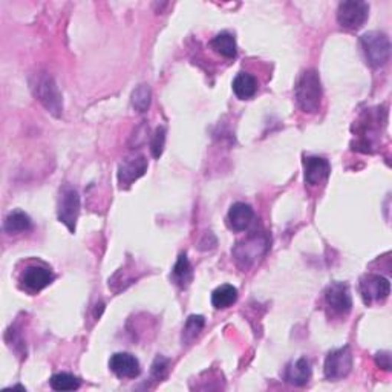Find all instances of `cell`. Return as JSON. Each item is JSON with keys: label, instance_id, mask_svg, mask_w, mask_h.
Masks as SVG:
<instances>
[{"label": "cell", "instance_id": "6da1fadb", "mask_svg": "<svg viewBox=\"0 0 392 392\" xmlns=\"http://www.w3.org/2000/svg\"><path fill=\"white\" fill-rule=\"evenodd\" d=\"M296 101L301 110L306 113H316L321 109L322 101V83L317 71L306 69L297 78L294 88Z\"/></svg>", "mask_w": 392, "mask_h": 392}, {"label": "cell", "instance_id": "7a4b0ae2", "mask_svg": "<svg viewBox=\"0 0 392 392\" xmlns=\"http://www.w3.org/2000/svg\"><path fill=\"white\" fill-rule=\"evenodd\" d=\"M270 249V238L267 233L254 232L247 236L245 239L236 244L232 250L233 259L241 270H249Z\"/></svg>", "mask_w": 392, "mask_h": 392}, {"label": "cell", "instance_id": "3957f363", "mask_svg": "<svg viewBox=\"0 0 392 392\" xmlns=\"http://www.w3.org/2000/svg\"><path fill=\"white\" fill-rule=\"evenodd\" d=\"M31 91L34 97L42 103L48 112L60 117L63 112V98L58 91L56 80L49 74H37L31 80Z\"/></svg>", "mask_w": 392, "mask_h": 392}, {"label": "cell", "instance_id": "277c9868", "mask_svg": "<svg viewBox=\"0 0 392 392\" xmlns=\"http://www.w3.org/2000/svg\"><path fill=\"white\" fill-rule=\"evenodd\" d=\"M360 46L369 66L380 68L388 63L391 56V43L386 34L378 31H371L360 37Z\"/></svg>", "mask_w": 392, "mask_h": 392}, {"label": "cell", "instance_id": "5b68a950", "mask_svg": "<svg viewBox=\"0 0 392 392\" xmlns=\"http://www.w3.org/2000/svg\"><path fill=\"white\" fill-rule=\"evenodd\" d=\"M80 213V196L78 192L71 187V185H65L60 189L58 202H57V215L60 222H63L69 232H76V224L78 220Z\"/></svg>", "mask_w": 392, "mask_h": 392}, {"label": "cell", "instance_id": "8992f818", "mask_svg": "<svg viewBox=\"0 0 392 392\" xmlns=\"http://www.w3.org/2000/svg\"><path fill=\"white\" fill-rule=\"evenodd\" d=\"M368 13H369L368 4L360 2V0H348V2H342L339 5L337 22L342 28L354 31L365 25Z\"/></svg>", "mask_w": 392, "mask_h": 392}, {"label": "cell", "instance_id": "52a82bcc", "mask_svg": "<svg viewBox=\"0 0 392 392\" xmlns=\"http://www.w3.org/2000/svg\"><path fill=\"white\" fill-rule=\"evenodd\" d=\"M353 369V353L349 346L334 349L325 359V377L329 380H340L346 377Z\"/></svg>", "mask_w": 392, "mask_h": 392}, {"label": "cell", "instance_id": "ba28073f", "mask_svg": "<svg viewBox=\"0 0 392 392\" xmlns=\"http://www.w3.org/2000/svg\"><path fill=\"white\" fill-rule=\"evenodd\" d=\"M359 287L360 294H362V299L366 305L385 301L391 292L389 281L380 274H365L362 279H360Z\"/></svg>", "mask_w": 392, "mask_h": 392}, {"label": "cell", "instance_id": "9c48e42d", "mask_svg": "<svg viewBox=\"0 0 392 392\" xmlns=\"http://www.w3.org/2000/svg\"><path fill=\"white\" fill-rule=\"evenodd\" d=\"M325 301L326 305L340 316L348 314L351 311V306H353L349 287L344 282H334L329 285L325 292Z\"/></svg>", "mask_w": 392, "mask_h": 392}, {"label": "cell", "instance_id": "30bf717a", "mask_svg": "<svg viewBox=\"0 0 392 392\" xmlns=\"http://www.w3.org/2000/svg\"><path fill=\"white\" fill-rule=\"evenodd\" d=\"M54 279L53 272L48 267L43 265H29L26 270L22 273L20 282H22L24 288H26L31 293L42 292Z\"/></svg>", "mask_w": 392, "mask_h": 392}, {"label": "cell", "instance_id": "8fae6325", "mask_svg": "<svg viewBox=\"0 0 392 392\" xmlns=\"http://www.w3.org/2000/svg\"><path fill=\"white\" fill-rule=\"evenodd\" d=\"M148 170V160L140 155V157L128 158L120 164L118 167V184L121 189H128L138 178H141Z\"/></svg>", "mask_w": 392, "mask_h": 392}, {"label": "cell", "instance_id": "7c38bea8", "mask_svg": "<svg viewBox=\"0 0 392 392\" xmlns=\"http://www.w3.org/2000/svg\"><path fill=\"white\" fill-rule=\"evenodd\" d=\"M109 368L120 378H135L141 373L138 359L129 353L113 354L109 360Z\"/></svg>", "mask_w": 392, "mask_h": 392}, {"label": "cell", "instance_id": "4fadbf2b", "mask_svg": "<svg viewBox=\"0 0 392 392\" xmlns=\"http://www.w3.org/2000/svg\"><path fill=\"white\" fill-rule=\"evenodd\" d=\"M305 182L309 185H319L328 180L331 173V166L328 160L322 157H306L304 160Z\"/></svg>", "mask_w": 392, "mask_h": 392}, {"label": "cell", "instance_id": "5bb4252c", "mask_svg": "<svg viewBox=\"0 0 392 392\" xmlns=\"http://www.w3.org/2000/svg\"><path fill=\"white\" fill-rule=\"evenodd\" d=\"M253 218L254 212L252 209V205L245 202L233 204L229 210V215H227L230 229L234 232H245L253 222Z\"/></svg>", "mask_w": 392, "mask_h": 392}, {"label": "cell", "instance_id": "9a60e30c", "mask_svg": "<svg viewBox=\"0 0 392 392\" xmlns=\"http://www.w3.org/2000/svg\"><path fill=\"white\" fill-rule=\"evenodd\" d=\"M284 378L287 383L290 385L304 386L308 383L309 378H311V365H309V362L305 357L297 359L296 362L287 365Z\"/></svg>", "mask_w": 392, "mask_h": 392}, {"label": "cell", "instance_id": "2e32d148", "mask_svg": "<svg viewBox=\"0 0 392 392\" xmlns=\"http://www.w3.org/2000/svg\"><path fill=\"white\" fill-rule=\"evenodd\" d=\"M233 92L241 100L253 98L257 92L256 78L252 74H247V72H239L233 80Z\"/></svg>", "mask_w": 392, "mask_h": 392}, {"label": "cell", "instance_id": "e0dca14e", "mask_svg": "<svg viewBox=\"0 0 392 392\" xmlns=\"http://www.w3.org/2000/svg\"><path fill=\"white\" fill-rule=\"evenodd\" d=\"M31 218L29 216L22 212V210H16L9 213L5 221H4V230L8 234H19L31 230Z\"/></svg>", "mask_w": 392, "mask_h": 392}, {"label": "cell", "instance_id": "ac0fdd59", "mask_svg": "<svg viewBox=\"0 0 392 392\" xmlns=\"http://www.w3.org/2000/svg\"><path fill=\"white\" fill-rule=\"evenodd\" d=\"M210 46L215 53L225 58H234L238 54V45H236V40L230 33H221L216 36L210 42Z\"/></svg>", "mask_w": 392, "mask_h": 392}, {"label": "cell", "instance_id": "d6986e66", "mask_svg": "<svg viewBox=\"0 0 392 392\" xmlns=\"http://www.w3.org/2000/svg\"><path fill=\"white\" fill-rule=\"evenodd\" d=\"M238 299V290L233 285H221L216 288V290L212 293V305L216 309H224L233 305Z\"/></svg>", "mask_w": 392, "mask_h": 392}, {"label": "cell", "instance_id": "ffe728a7", "mask_svg": "<svg viewBox=\"0 0 392 392\" xmlns=\"http://www.w3.org/2000/svg\"><path fill=\"white\" fill-rule=\"evenodd\" d=\"M172 277H173V282L181 288H185L192 282L193 270H192V265L185 254H180L177 264H175V267H173Z\"/></svg>", "mask_w": 392, "mask_h": 392}, {"label": "cell", "instance_id": "44dd1931", "mask_svg": "<svg viewBox=\"0 0 392 392\" xmlns=\"http://www.w3.org/2000/svg\"><path fill=\"white\" fill-rule=\"evenodd\" d=\"M205 325L204 316H190L182 328V344H192L201 334Z\"/></svg>", "mask_w": 392, "mask_h": 392}, {"label": "cell", "instance_id": "7402d4cb", "mask_svg": "<svg viewBox=\"0 0 392 392\" xmlns=\"http://www.w3.org/2000/svg\"><path fill=\"white\" fill-rule=\"evenodd\" d=\"M49 385L54 391H76L80 388V380L68 373H60L51 377Z\"/></svg>", "mask_w": 392, "mask_h": 392}, {"label": "cell", "instance_id": "603a6c76", "mask_svg": "<svg viewBox=\"0 0 392 392\" xmlns=\"http://www.w3.org/2000/svg\"><path fill=\"white\" fill-rule=\"evenodd\" d=\"M132 106L137 112H146L150 106V88L140 85L132 92Z\"/></svg>", "mask_w": 392, "mask_h": 392}, {"label": "cell", "instance_id": "cb8c5ba5", "mask_svg": "<svg viewBox=\"0 0 392 392\" xmlns=\"http://www.w3.org/2000/svg\"><path fill=\"white\" fill-rule=\"evenodd\" d=\"M164 144H166V129L161 126V128H157V130H155L152 141H150V150H152L153 158L161 157V153L164 150Z\"/></svg>", "mask_w": 392, "mask_h": 392}, {"label": "cell", "instance_id": "d4e9b609", "mask_svg": "<svg viewBox=\"0 0 392 392\" xmlns=\"http://www.w3.org/2000/svg\"><path fill=\"white\" fill-rule=\"evenodd\" d=\"M169 371V360L163 356H158L155 359V362L152 365V376L157 380H163L164 377L167 376Z\"/></svg>", "mask_w": 392, "mask_h": 392}, {"label": "cell", "instance_id": "484cf974", "mask_svg": "<svg viewBox=\"0 0 392 392\" xmlns=\"http://www.w3.org/2000/svg\"><path fill=\"white\" fill-rule=\"evenodd\" d=\"M376 362L377 365L385 369V371H391V354L388 353V351H383V353H378L376 356Z\"/></svg>", "mask_w": 392, "mask_h": 392}]
</instances>
